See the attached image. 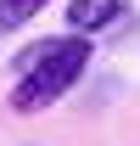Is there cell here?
<instances>
[{
    "label": "cell",
    "mask_w": 140,
    "mask_h": 146,
    "mask_svg": "<svg viewBox=\"0 0 140 146\" xmlns=\"http://www.w3.org/2000/svg\"><path fill=\"white\" fill-rule=\"evenodd\" d=\"M90 56H95V39H90V34H56V39H34V45H22V51H17V79H11L6 107L22 112V118L56 107V101L90 73Z\"/></svg>",
    "instance_id": "obj_1"
},
{
    "label": "cell",
    "mask_w": 140,
    "mask_h": 146,
    "mask_svg": "<svg viewBox=\"0 0 140 146\" xmlns=\"http://www.w3.org/2000/svg\"><path fill=\"white\" fill-rule=\"evenodd\" d=\"M62 17H67L73 34H106L112 23H123V0H67L62 6Z\"/></svg>",
    "instance_id": "obj_2"
},
{
    "label": "cell",
    "mask_w": 140,
    "mask_h": 146,
    "mask_svg": "<svg viewBox=\"0 0 140 146\" xmlns=\"http://www.w3.org/2000/svg\"><path fill=\"white\" fill-rule=\"evenodd\" d=\"M51 0H0V34H17V28H28V23L45 11Z\"/></svg>",
    "instance_id": "obj_3"
}]
</instances>
